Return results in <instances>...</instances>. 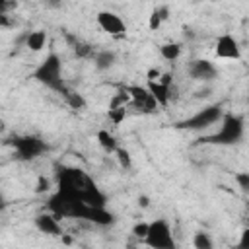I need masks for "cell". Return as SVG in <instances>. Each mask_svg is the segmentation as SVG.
Instances as JSON below:
<instances>
[{
  "label": "cell",
  "instance_id": "obj_9",
  "mask_svg": "<svg viewBox=\"0 0 249 249\" xmlns=\"http://www.w3.org/2000/svg\"><path fill=\"white\" fill-rule=\"evenodd\" d=\"M214 53H216L218 58H228V60H239L241 58V49L230 33H224V35L218 37Z\"/></svg>",
  "mask_w": 249,
  "mask_h": 249
},
{
  "label": "cell",
  "instance_id": "obj_15",
  "mask_svg": "<svg viewBox=\"0 0 249 249\" xmlns=\"http://www.w3.org/2000/svg\"><path fill=\"white\" fill-rule=\"evenodd\" d=\"M60 95L64 97V101H66V103H68L72 109H84V107H86V101H84V97H82L78 91L70 89L68 86H64V88H62Z\"/></svg>",
  "mask_w": 249,
  "mask_h": 249
},
{
  "label": "cell",
  "instance_id": "obj_1",
  "mask_svg": "<svg viewBox=\"0 0 249 249\" xmlns=\"http://www.w3.org/2000/svg\"><path fill=\"white\" fill-rule=\"evenodd\" d=\"M56 191L68 196L80 198L89 206H105L107 196L95 185V181L80 167L58 165L56 167Z\"/></svg>",
  "mask_w": 249,
  "mask_h": 249
},
{
  "label": "cell",
  "instance_id": "obj_8",
  "mask_svg": "<svg viewBox=\"0 0 249 249\" xmlns=\"http://www.w3.org/2000/svg\"><path fill=\"white\" fill-rule=\"evenodd\" d=\"M189 74L193 80L198 82H212L218 78V68L214 66V62L206 60V58H196L189 64Z\"/></svg>",
  "mask_w": 249,
  "mask_h": 249
},
{
  "label": "cell",
  "instance_id": "obj_28",
  "mask_svg": "<svg viewBox=\"0 0 249 249\" xmlns=\"http://www.w3.org/2000/svg\"><path fill=\"white\" fill-rule=\"evenodd\" d=\"M0 27H12V19L8 14H0Z\"/></svg>",
  "mask_w": 249,
  "mask_h": 249
},
{
  "label": "cell",
  "instance_id": "obj_23",
  "mask_svg": "<svg viewBox=\"0 0 249 249\" xmlns=\"http://www.w3.org/2000/svg\"><path fill=\"white\" fill-rule=\"evenodd\" d=\"M115 154H117V160H119L121 167H130V154H128L126 150L117 148V150H115Z\"/></svg>",
  "mask_w": 249,
  "mask_h": 249
},
{
  "label": "cell",
  "instance_id": "obj_32",
  "mask_svg": "<svg viewBox=\"0 0 249 249\" xmlns=\"http://www.w3.org/2000/svg\"><path fill=\"white\" fill-rule=\"evenodd\" d=\"M138 202H140V206H144V208L150 204V202H148V196H138Z\"/></svg>",
  "mask_w": 249,
  "mask_h": 249
},
{
  "label": "cell",
  "instance_id": "obj_6",
  "mask_svg": "<svg viewBox=\"0 0 249 249\" xmlns=\"http://www.w3.org/2000/svg\"><path fill=\"white\" fill-rule=\"evenodd\" d=\"M222 119V107L220 105H208L200 111H196L193 117L177 123V128H185V130H202L212 126L214 123H218Z\"/></svg>",
  "mask_w": 249,
  "mask_h": 249
},
{
  "label": "cell",
  "instance_id": "obj_27",
  "mask_svg": "<svg viewBox=\"0 0 249 249\" xmlns=\"http://www.w3.org/2000/svg\"><path fill=\"white\" fill-rule=\"evenodd\" d=\"M49 189V179L47 177H39V183H37V193H45Z\"/></svg>",
  "mask_w": 249,
  "mask_h": 249
},
{
  "label": "cell",
  "instance_id": "obj_20",
  "mask_svg": "<svg viewBox=\"0 0 249 249\" xmlns=\"http://www.w3.org/2000/svg\"><path fill=\"white\" fill-rule=\"evenodd\" d=\"M193 245H195L196 249H212V239H210L208 233L198 231V233H195V237H193Z\"/></svg>",
  "mask_w": 249,
  "mask_h": 249
},
{
  "label": "cell",
  "instance_id": "obj_19",
  "mask_svg": "<svg viewBox=\"0 0 249 249\" xmlns=\"http://www.w3.org/2000/svg\"><path fill=\"white\" fill-rule=\"evenodd\" d=\"M167 18V8H156L152 14H150V21H148V27L152 29V31H156L160 25H161V21Z\"/></svg>",
  "mask_w": 249,
  "mask_h": 249
},
{
  "label": "cell",
  "instance_id": "obj_7",
  "mask_svg": "<svg viewBox=\"0 0 249 249\" xmlns=\"http://www.w3.org/2000/svg\"><path fill=\"white\" fill-rule=\"evenodd\" d=\"M126 91L130 95V103L136 109H140L144 113H156L158 111L160 105L156 103V99L152 97V93L148 91V88H142V86H126Z\"/></svg>",
  "mask_w": 249,
  "mask_h": 249
},
{
  "label": "cell",
  "instance_id": "obj_31",
  "mask_svg": "<svg viewBox=\"0 0 249 249\" xmlns=\"http://www.w3.org/2000/svg\"><path fill=\"white\" fill-rule=\"evenodd\" d=\"M206 95H210V89H208V88H204V89H198V91H196V97H206Z\"/></svg>",
  "mask_w": 249,
  "mask_h": 249
},
{
  "label": "cell",
  "instance_id": "obj_10",
  "mask_svg": "<svg viewBox=\"0 0 249 249\" xmlns=\"http://www.w3.org/2000/svg\"><path fill=\"white\" fill-rule=\"evenodd\" d=\"M97 23H99V27H101L105 33H109V35L121 37V35L126 33L124 21H123L117 14H113V12H99V14H97Z\"/></svg>",
  "mask_w": 249,
  "mask_h": 249
},
{
  "label": "cell",
  "instance_id": "obj_13",
  "mask_svg": "<svg viewBox=\"0 0 249 249\" xmlns=\"http://www.w3.org/2000/svg\"><path fill=\"white\" fill-rule=\"evenodd\" d=\"M23 41H25V47L33 53H39L45 43H47V33L43 29H37V31H29L27 35H23Z\"/></svg>",
  "mask_w": 249,
  "mask_h": 249
},
{
  "label": "cell",
  "instance_id": "obj_22",
  "mask_svg": "<svg viewBox=\"0 0 249 249\" xmlns=\"http://www.w3.org/2000/svg\"><path fill=\"white\" fill-rule=\"evenodd\" d=\"M124 107H109V111H107V117L115 123V124H119L123 119H124Z\"/></svg>",
  "mask_w": 249,
  "mask_h": 249
},
{
  "label": "cell",
  "instance_id": "obj_3",
  "mask_svg": "<svg viewBox=\"0 0 249 249\" xmlns=\"http://www.w3.org/2000/svg\"><path fill=\"white\" fill-rule=\"evenodd\" d=\"M33 78H35L39 84L47 86L49 89L60 93L62 88L66 86V82L62 80V62H60V56H58L56 53L47 54V58L35 68Z\"/></svg>",
  "mask_w": 249,
  "mask_h": 249
},
{
  "label": "cell",
  "instance_id": "obj_24",
  "mask_svg": "<svg viewBox=\"0 0 249 249\" xmlns=\"http://www.w3.org/2000/svg\"><path fill=\"white\" fill-rule=\"evenodd\" d=\"M235 181L239 183V189L243 193L249 191V173L247 171H241V173H235Z\"/></svg>",
  "mask_w": 249,
  "mask_h": 249
},
{
  "label": "cell",
  "instance_id": "obj_26",
  "mask_svg": "<svg viewBox=\"0 0 249 249\" xmlns=\"http://www.w3.org/2000/svg\"><path fill=\"white\" fill-rule=\"evenodd\" d=\"M16 4V0H0V14H8Z\"/></svg>",
  "mask_w": 249,
  "mask_h": 249
},
{
  "label": "cell",
  "instance_id": "obj_29",
  "mask_svg": "<svg viewBox=\"0 0 249 249\" xmlns=\"http://www.w3.org/2000/svg\"><path fill=\"white\" fill-rule=\"evenodd\" d=\"M47 8H60L62 6V0H45Z\"/></svg>",
  "mask_w": 249,
  "mask_h": 249
},
{
  "label": "cell",
  "instance_id": "obj_4",
  "mask_svg": "<svg viewBox=\"0 0 249 249\" xmlns=\"http://www.w3.org/2000/svg\"><path fill=\"white\" fill-rule=\"evenodd\" d=\"M12 146L16 150V158L21 160V161H31V160L43 156L49 150V146H47L45 140H41L39 136H31V134H27V136H16L12 140Z\"/></svg>",
  "mask_w": 249,
  "mask_h": 249
},
{
  "label": "cell",
  "instance_id": "obj_33",
  "mask_svg": "<svg viewBox=\"0 0 249 249\" xmlns=\"http://www.w3.org/2000/svg\"><path fill=\"white\" fill-rule=\"evenodd\" d=\"M4 208H6V198H4V195L0 193V212H2Z\"/></svg>",
  "mask_w": 249,
  "mask_h": 249
},
{
  "label": "cell",
  "instance_id": "obj_30",
  "mask_svg": "<svg viewBox=\"0 0 249 249\" xmlns=\"http://www.w3.org/2000/svg\"><path fill=\"white\" fill-rule=\"evenodd\" d=\"M158 76H160V72H158V70H154V68L148 72V80H158Z\"/></svg>",
  "mask_w": 249,
  "mask_h": 249
},
{
  "label": "cell",
  "instance_id": "obj_16",
  "mask_svg": "<svg viewBox=\"0 0 249 249\" xmlns=\"http://www.w3.org/2000/svg\"><path fill=\"white\" fill-rule=\"evenodd\" d=\"M97 142H99V146H101L105 152H109V154H115V150L119 148L115 136H113L109 130H99V132H97Z\"/></svg>",
  "mask_w": 249,
  "mask_h": 249
},
{
  "label": "cell",
  "instance_id": "obj_12",
  "mask_svg": "<svg viewBox=\"0 0 249 249\" xmlns=\"http://www.w3.org/2000/svg\"><path fill=\"white\" fill-rule=\"evenodd\" d=\"M35 228L41 233H47V235H60V224H58V220H56V216L53 212L39 214L35 218Z\"/></svg>",
  "mask_w": 249,
  "mask_h": 249
},
{
  "label": "cell",
  "instance_id": "obj_25",
  "mask_svg": "<svg viewBox=\"0 0 249 249\" xmlns=\"http://www.w3.org/2000/svg\"><path fill=\"white\" fill-rule=\"evenodd\" d=\"M146 231H148V224H146V222H138V224H134V228H132V233H134L136 237H142V239H144Z\"/></svg>",
  "mask_w": 249,
  "mask_h": 249
},
{
  "label": "cell",
  "instance_id": "obj_5",
  "mask_svg": "<svg viewBox=\"0 0 249 249\" xmlns=\"http://www.w3.org/2000/svg\"><path fill=\"white\" fill-rule=\"evenodd\" d=\"M144 241H146V245H150L154 249H173L175 247V241H173V235H171V228L161 218L148 224V231L144 235Z\"/></svg>",
  "mask_w": 249,
  "mask_h": 249
},
{
  "label": "cell",
  "instance_id": "obj_17",
  "mask_svg": "<svg viewBox=\"0 0 249 249\" xmlns=\"http://www.w3.org/2000/svg\"><path fill=\"white\" fill-rule=\"evenodd\" d=\"M70 47L74 49V54H76L78 58H93V54H95L93 45H89V43H86V41H80V39H76Z\"/></svg>",
  "mask_w": 249,
  "mask_h": 249
},
{
  "label": "cell",
  "instance_id": "obj_11",
  "mask_svg": "<svg viewBox=\"0 0 249 249\" xmlns=\"http://www.w3.org/2000/svg\"><path fill=\"white\" fill-rule=\"evenodd\" d=\"M148 91L152 93V97L156 99V103L160 107H165L169 103V97H171V86L160 82V80H148Z\"/></svg>",
  "mask_w": 249,
  "mask_h": 249
},
{
  "label": "cell",
  "instance_id": "obj_18",
  "mask_svg": "<svg viewBox=\"0 0 249 249\" xmlns=\"http://www.w3.org/2000/svg\"><path fill=\"white\" fill-rule=\"evenodd\" d=\"M160 54H161L165 60L173 62V60H177V58L181 56V45H179V43H163V45L160 47Z\"/></svg>",
  "mask_w": 249,
  "mask_h": 249
},
{
  "label": "cell",
  "instance_id": "obj_2",
  "mask_svg": "<svg viewBox=\"0 0 249 249\" xmlns=\"http://www.w3.org/2000/svg\"><path fill=\"white\" fill-rule=\"evenodd\" d=\"M222 124H220V130L210 134V136H202L198 138L196 144H218V146H231V144H237L241 142L243 138V132H245V123H243V117L239 115H233V113H226L222 115Z\"/></svg>",
  "mask_w": 249,
  "mask_h": 249
},
{
  "label": "cell",
  "instance_id": "obj_21",
  "mask_svg": "<svg viewBox=\"0 0 249 249\" xmlns=\"http://www.w3.org/2000/svg\"><path fill=\"white\" fill-rule=\"evenodd\" d=\"M128 101H130V95H128L126 89H123V91H119V93L111 99L109 107H124V103H128Z\"/></svg>",
  "mask_w": 249,
  "mask_h": 249
},
{
  "label": "cell",
  "instance_id": "obj_14",
  "mask_svg": "<svg viewBox=\"0 0 249 249\" xmlns=\"http://www.w3.org/2000/svg\"><path fill=\"white\" fill-rule=\"evenodd\" d=\"M93 62L97 70H109L117 62V54L113 51H97L93 54Z\"/></svg>",
  "mask_w": 249,
  "mask_h": 249
}]
</instances>
